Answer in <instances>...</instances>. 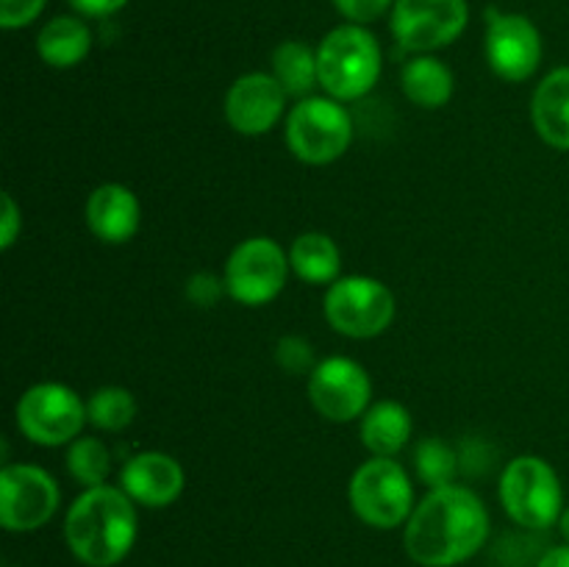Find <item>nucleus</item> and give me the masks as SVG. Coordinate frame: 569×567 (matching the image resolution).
Masks as SVG:
<instances>
[{
  "label": "nucleus",
  "instance_id": "14",
  "mask_svg": "<svg viewBox=\"0 0 569 567\" xmlns=\"http://www.w3.org/2000/svg\"><path fill=\"white\" fill-rule=\"evenodd\" d=\"M281 83L272 72H244L228 87L226 120L242 137H261L278 126L287 109Z\"/></svg>",
  "mask_w": 569,
  "mask_h": 567
},
{
  "label": "nucleus",
  "instance_id": "29",
  "mask_svg": "<svg viewBox=\"0 0 569 567\" xmlns=\"http://www.w3.org/2000/svg\"><path fill=\"white\" fill-rule=\"evenodd\" d=\"M44 3L48 0H0V26L6 31H17V28H26L42 14Z\"/></svg>",
  "mask_w": 569,
  "mask_h": 567
},
{
  "label": "nucleus",
  "instance_id": "10",
  "mask_svg": "<svg viewBox=\"0 0 569 567\" xmlns=\"http://www.w3.org/2000/svg\"><path fill=\"white\" fill-rule=\"evenodd\" d=\"M289 267V253L276 239L250 237L231 250L222 278L237 304L264 306L283 292Z\"/></svg>",
  "mask_w": 569,
  "mask_h": 567
},
{
  "label": "nucleus",
  "instance_id": "28",
  "mask_svg": "<svg viewBox=\"0 0 569 567\" xmlns=\"http://www.w3.org/2000/svg\"><path fill=\"white\" fill-rule=\"evenodd\" d=\"M337 6L339 14L348 22H356V26H370L378 17H383L387 11H392L395 0H331Z\"/></svg>",
  "mask_w": 569,
  "mask_h": 567
},
{
  "label": "nucleus",
  "instance_id": "13",
  "mask_svg": "<svg viewBox=\"0 0 569 567\" xmlns=\"http://www.w3.org/2000/svg\"><path fill=\"white\" fill-rule=\"evenodd\" d=\"M372 381L365 367L348 356H328L311 370L309 400L320 417L331 422H350L370 409Z\"/></svg>",
  "mask_w": 569,
  "mask_h": 567
},
{
  "label": "nucleus",
  "instance_id": "1",
  "mask_svg": "<svg viewBox=\"0 0 569 567\" xmlns=\"http://www.w3.org/2000/svg\"><path fill=\"white\" fill-rule=\"evenodd\" d=\"M489 511L483 500L461 484L428 489L403 528L406 554L420 567H459L489 539Z\"/></svg>",
  "mask_w": 569,
  "mask_h": 567
},
{
  "label": "nucleus",
  "instance_id": "20",
  "mask_svg": "<svg viewBox=\"0 0 569 567\" xmlns=\"http://www.w3.org/2000/svg\"><path fill=\"white\" fill-rule=\"evenodd\" d=\"M400 87H403L406 98L420 106V109H442L453 98L456 78L453 70L442 59L431 53H420L403 64Z\"/></svg>",
  "mask_w": 569,
  "mask_h": 567
},
{
  "label": "nucleus",
  "instance_id": "15",
  "mask_svg": "<svg viewBox=\"0 0 569 567\" xmlns=\"http://www.w3.org/2000/svg\"><path fill=\"white\" fill-rule=\"evenodd\" d=\"M183 484L187 476L181 461L161 450H142L131 456L120 472V487L126 489L128 498L148 509H164L176 504L183 493Z\"/></svg>",
  "mask_w": 569,
  "mask_h": 567
},
{
  "label": "nucleus",
  "instance_id": "24",
  "mask_svg": "<svg viewBox=\"0 0 569 567\" xmlns=\"http://www.w3.org/2000/svg\"><path fill=\"white\" fill-rule=\"evenodd\" d=\"M415 467L417 476H420V481L428 489H439L448 487V484H456L461 461L453 445L445 442L442 437H426L415 448Z\"/></svg>",
  "mask_w": 569,
  "mask_h": 567
},
{
  "label": "nucleus",
  "instance_id": "3",
  "mask_svg": "<svg viewBox=\"0 0 569 567\" xmlns=\"http://www.w3.org/2000/svg\"><path fill=\"white\" fill-rule=\"evenodd\" d=\"M320 87L333 100H359L372 92L381 78V44L365 26L345 22L317 44Z\"/></svg>",
  "mask_w": 569,
  "mask_h": 567
},
{
  "label": "nucleus",
  "instance_id": "33",
  "mask_svg": "<svg viewBox=\"0 0 569 567\" xmlns=\"http://www.w3.org/2000/svg\"><path fill=\"white\" fill-rule=\"evenodd\" d=\"M559 531H561V537H565V543H569V506H565V511H561Z\"/></svg>",
  "mask_w": 569,
  "mask_h": 567
},
{
  "label": "nucleus",
  "instance_id": "27",
  "mask_svg": "<svg viewBox=\"0 0 569 567\" xmlns=\"http://www.w3.org/2000/svg\"><path fill=\"white\" fill-rule=\"evenodd\" d=\"M228 292L226 278L214 276V272H194L187 278V300L198 309H211V306L220 304L222 295Z\"/></svg>",
  "mask_w": 569,
  "mask_h": 567
},
{
  "label": "nucleus",
  "instance_id": "25",
  "mask_svg": "<svg viewBox=\"0 0 569 567\" xmlns=\"http://www.w3.org/2000/svg\"><path fill=\"white\" fill-rule=\"evenodd\" d=\"M137 417V398L126 387H100L87 400V420L100 431H122Z\"/></svg>",
  "mask_w": 569,
  "mask_h": 567
},
{
  "label": "nucleus",
  "instance_id": "7",
  "mask_svg": "<svg viewBox=\"0 0 569 567\" xmlns=\"http://www.w3.org/2000/svg\"><path fill=\"white\" fill-rule=\"evenodd\" d=\"M328 326L350 339H372L395 320L392 289L372 276H342L328 287L322 300Z\"/></svg>",
  "mask_w": 569,
  "mask_h": 567
},
{
  "label": "nucleus",
  "instance_id": "5",
  "mask_svg": "<svg viewBox=\"0 0 569 567\" xmlns=\"http://www.w3.org/2000/svg\"><path fill=\"white\" fill-rule=\"evenodd\" d=\"M348 500L353 515L365 526L389 528L406 526L415 511V484L395 456H372L350 476Z\"/></svg>",
  "mask_w": 569,
  "mask_h": 567
},
{
  "label": "nucleus",
  "instance_id": "12",
  "mask_svg": "<svg viewBox=\"0 0 569 567\" xmlns=\"http://www.w3.org/2000/svg\"><path fill=\"white\" fill-rule=\"evenodd\" d=\"M542 33L526 14L511 11H487V37L483 53L498 78L509 83H522L542 64Z\"/></svg>",
  "mask_w": 569,
  "mask_h": 567
},
{
  "label": "nucleus",
  "instance_id": "30",
  "mask_svg": "<svg viewBox=\"0 0 569 567\" xmlns=\"http://www.w3.org/2000/svg\"><path fill=\"white\" fill-rule=\"evenodd\" d=\"M0 220H3V231H0V248L9 250L11 245L17 242V237H20V228H22V211L9 192H3V217H0Z\"/></svg>",
  "mask_w": 569,
  "mask_h": 567
},
{
  "label": "nucleus",
  "instance_id": "21",
  "mask_svg": "<svg viewBox=\"0 0 569 567\" xmlns=\"http://www.w3.org/2000/svg\"><path fill=\"white\" fill-rule=\"evenodd\" d=\"M289 265L295 276L306 284H328L342 278V253L339 245L322 231H306L289 248Z\"/></svg>",
  "mask_w": 569,
  "mask_h": 567
},
{
  "label": "nucleus",
  "instance_id": "16",
  "mask_svg": "<svg viewBox=\"0 0 569 567\" xmlns=\"http://www.w3.org/2000/svg\"><path fill=\"white\" fill-rule=\"evenodd\" d=\"M87 226L100 242L122 245L137 237L142 222V206L133 189L126 183H100L87 200Z\"/></svg>",
  "mask_w": 569,
  "mask_h": 567
},
{
  "label": "nucleus",
  "instance_id": "2",
  "mask_svg": "<svg viewBox=\"0 0 569 567\" xmlns=\"http://www.w3.org/2000/svg\"><path fill=\"white\" fill-rule=\"evenodd\" d=\"M137 504L122 487L83 489L64 517L70 554L87 567H114L137 545Z\"/></svg>",
  "mask_w": 569,
  "mask_h": 567
},
{
  "label": "nucleus",
  "instance_id": "26",
  "mask_svg": "<svg viewBox=\"0 0 569 567\" xmlns=\"http://www.w3.org/2000/svg\"><path fill=\"white\" fill-rule=\"evenodd\" d=\"M276 361L283 372H292V376H311V370L320 365L315 359V345L298 334H287L278 339Z\"/></svg>",
  "mask_w": 569,
  "mask_h": 567
},
{
  "label": "nucleus",
  "instance_id": "9",
  "mask_svg": "<svg viewBox=\"0 0 569 567\" xmlns=\"http://www.w3.org/2000/svg\"><path fill=\"white\" fill-rule=\"evenodd\" d=\"M470 22L467 0H395L389 31L406 53H431L448 48Z\"/></svg>",
  "mask_w": 569,
  "mask_h": 567
},
{
  "label": "nucleus",
  "instance_id": "22",
  "mask_svg": "<svg viewBox=\"0 0 569 567\" xmlns=\"http://www.w3.org/2000/svg\"><path fill=\"white\" fill-rule=\"evenodd\" d=\"M272 76L281 83L289 98H309L311 89L320 83V67H317V48L287 39L272 53Z\"/></svg>",
  "mask_w": 569,
  "mask_h": 567
},
{
  "label": "nucleus",
  "instance_id": "4",
  "mask_svg": "<svg viewBox=\"0 0 569 567\" xmlns=\"http://www.w3.org/2000/svg\"><path fill=\"white\" fill-rule=\"evenodd\" d=\"M500 504L503 511L528 531L556 526L565 511V489L559 472L542 456H517L500 472Z\"/></svg>",
  "mask_w": 569,
  "mask_h": 567
},
{
  "label": "nucleus",
  "instance_id": "23",
  "mask_svg": "<svg viewBox=\"0 0 569 567\" xmlns=\"http://www.w3.org/2000/svg\"><path fill=\"white\" fill-rule=\"evenodd\" d=\"M67 470L83 489L103 487L111 476V450L98 437H78L67 445Z\"/></svg>",
  "mask_w": 569,
  "mask_h": 567
},
{
  "label": "nucleus",
  "instance_id": "19",
  "mask_svg": "<svg viewBox=\"0 0 569 567\" xmlns=\"http://www.w3.org/2000/svg\"><path fill=\"white\" fill-rule=\"evenodd\" d=\"M361 442L372 456H395L411 439V411L398 400H378L361 417Z\"/></svg>",
  "mask_w": 569,
  "mask_h": 567
},
{
  "label": "nucleus",
  "instance_id": "32",
  "mask_svg": "<svg viewBox=\"0 0 569 567\" xmlns=\"http://www.w3.org/2000/svg\"><path fill=\"white\" fill-rule=\"evenodd\" d=\"M537 567H569V543L550 545L539 554Z\"/></svg>",
  "mask_w": 569,
  "mask_h": 567
},
{
  "label": "nucleus",
  "instance_id": "18",
  "mask_svg": "<svg viewBox=\"0 0 569 567\" xmlns=\"http://www.w3.org/2000/svg\"><path fill=\"white\" fill-rule=\"evenodd\" d=\"M92 50V31L81 17L59 14L44 22L37 33L39 59L56 70L78 67Z\"/></svg>",
  "mask_w": 569,
  "mask_h": 567
},
{
  "label": "nucleus",
  "instance_id": "31",
  "mask_svg": "<svg viewBox=\"0 0 569 567\" xmlns=\"http://www.w3.org/2000/svg\"><path fill=\"white\" fill-rule=\"evenodd\" d=\"M70 6L83 17H111L126 9L128 0H70Z\"/></svg>",
  "mask_w": 569,
  "mask_h": 567
},
{
  "label": "nucleus",
  "instance_id": "6",
  "mask_svg": "<svg viewBox=\"0 0 569 567\" xmlns=\"http://www.w3.org/2000/svg\"><path fill=\"white\" fill-rule=\"evenodd\" d=\"M283 137H287L289 150L306 165H331L342 159L345 150L353 142V117L345 109L342 100H333L328 94L326 98L309 94L298 100V106H292Z\"/></svg>",
  "mask_w": 569,
  "mask_h": 567
},
{
  "label": "nucleus",
  "instance_id": "17",
  "mask_svg": "<svg viewBox=\"0 0 569 567\" xmlns=\"http://www.w3.org/2000/svg\"><path fill=\"white\" fill-rule=\"evenodd\" d=\"M531 120L545 145L569 150V67H556L531 98Z\"/></svg>",
  "mask_w": 569,
  "mask_h": 567
},
{
  "label": "nucleus",
  "instance_id": "11",
  "mask_svg": "<svg viewBox=\"0 0 569 567\" xmlns=\"http://www.w3.org/2000/svg\"><path fill=\"white\" fill-rule=\"evenodd\" d=\"M61 504L56 478L37 465H6L0 472V526L28 534L50 523Z\"/></svg>",
  "mask_w": 569,
  "mask_h": 567
},
{
  "label": "nucleus",
  "instance_id": "8",
  "mask_svg": "<svg viewBox=\"0 0 569 567\" xmlns=\"http://www.w3.org/2000/svg\"><path fill=\"white\" fill-rule=\"evenodd\" d=\"M17 428L33 445L59 448L81 437L87 426V404L72 387L59 381L33 384L17 400Z\"/></svg>",
  "mask_w": 569,
  "mask_h": 567
}]
</instances>
